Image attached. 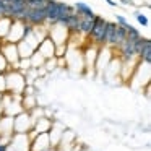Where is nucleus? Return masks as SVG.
Returning <instances> with one entry per match:
<instances>
[{
	"instance_id": "obj_9",
	"label": "nucleus",
	"mask_w": 151,
	"mask_h": 151,
	"mask_svg": "<svg viewBox=\"0 0 151 151\" xmlns=\"http://www.w3.org/2000/svg\"><path fill=\"white\" fill-rule=\"evenodd\" d=\"M115 26H117V24L111 23V21H107V24H106V41H104V44H107V46H111V42H112V36H114Z\"/></svg>"
},
{
	"instance_id": "obj_14",
	"label": "nucleus",
	"mask_w": 151,
	"mask_h": 151,
	"mask_svg": "<svg viewBox=\"0 0 151 151\" xmlns=\"http://www.w3.org/2000/svg\"><path fill=\"white\" fill-rule=\"evenodd\" d=\"M7 17V4H5L4 0H0V18Z\"/></svg>"
},
{
	"instance_id": "obj_13",
	"label": "nucleus",
	"mask_w": 151,
	"mask_h": 151,
	"mask_svg": "<svg viewBox=\"0 0 151 151\" xmlns=\"http://www.w3.org/2000/svg\"><path fill=\"white\" fill-rule=\"evenodd\" d=\"M115 20H117V24H120V26H124V28H127L128 24V21L125 20V17H120V15H117V17H115Z\"/></svg>"
},
{
	"instance_id": "obj_8",
	"label": "nucleus",
	"mask_w": 151,
	"mask_h": 151,
	"mask_svg": "<svg viewBox=\"0 0 151 151\" xmlns=\"http://www.w3.org/2000/svg\"><path fill=\"white\" fill-rule=\"evenodd\" d=\"M73 8H75V12L80 15V17H89V18H94L96 17V15L93 13L91 8H89L86 4H83V2H76Z\"/></svg>"
},
{
	"instance_id": "obj_16",
	"label": "nucleus",
	"mask_w": 151,
	"mask_h": 151,
	"mask_svg": "<svg viewBox=\"0 0 151 151\" xmlns=\"http://www.w3.org/2000/svg\"><path fill=\"white\" fill-rule=\"evenodd\" d=\"M106 2H107V4H109V5H112V7H114V5H115V4H114V2H112V0H106Z\"/></svg>"
},
{
	"instance_id": "obj_4",
	"label": "nucleus",
	"mask_w": 151,
	"mask_h": 151,
	"mask_svg": "<svg viewBox=\"0 0 151 151\" xmlns=\"http://www.w3.org/2000/svg\"><path fill=\"white\" fill-rule=\"evenodd\" d=\"M63 26H65L70 33H80V15L76 13V12L70 13L68 17H67Z\"/></svg>"
},
{
	"instance_id": "obj_11",
	"label": "nucleus",
	"mask_w": 151,
	"mask_h": 151,
	"mask_svg": "<svg viewBox=\"0 0 151 151\" xmlns=\"http://www.w3.org/2000/svg\"><path fill=\"white\" fill-rule=\"evenodd\" d=\"M125 29H127V37H128V39H133L135 41V39H140V37H141L140 31H138L135 26H132V24H128Z\"/></svg>"
},
{
	"instance_id": "obj_15",
	"label": "nucleus",
	"mask_w": 151,
	"mask_h": 151,
	"mask_svg": "<svg viewBox=\"0 0 151 151\" xmlns=\"http://www.w3.org/2000/svg\"><path fill=\"white\" fill-rule=\"evenodd\" d=\"M0 151H7V146L5 145H0Z\"/></svg>"
},
{
	"instance_id": "obj_1",
	"label": "nucleus",
	"mask_w": 151,
	"mask_h": 151,
	"mask_svg": "<svg viewBox=\"0 0 151 151\" xmlns=\"http://www.w3.org/2000/svg\"><path fill=\"white\" fill-rule=\"evenodd\" d=\"M21 21H26L29 24H42L46 23V12L44 8H24L20 17Z\"/></svg>"
},
{
	"instance_id": "obj_5",
	"label": "nucleus",
	"mask_w": 151,
	"mask_h": 151,
	"mask_svg": "<svg viewBox=\"0 0 151 151\" xmlns=\"http://www.w3.org/2000/svg\"><path fill=\"white\" fill-rule=\"evenodd\" d=\"M115 24H117V23H115ZM125 39H127V29H125L124 26H120V24H117V26H115V29H114V36H112L111 46L112 47H119Z\"/></svg>"
},
{
	"instance_id": "obj_10",
	"label": "nucleus",
	"mask_w": 151,
	"mask_h": 151,
	"mask_svg": "<svg viewBox=\"0 0 151 151\" xmlns=\"http://www.w3.org/2000/svg\"><path fill=\"white\" fill-rule=\"evenodd\" d=\"M49 0H24L28 8H46Z\"/></svg>"
},
{
	"instance_id": "obj_2",
	"label": "nucleus",
	"mask_w": 151,
	"mask_h": 151,
	"mask_svg": "<svg viewBox=\"0 0 151 151\" xmlns=\"http://www.w3.org/2000/svg\"><path fill=\"white\" fill-rule=\"evenodd\" d=\"M106 24H107V21H106L104 18L94 17V24H93V29H91V33L88 34V36L91 37L96 44H99V46H102V44H104V41H106Z\"/></svg>"
},
{
	"instance_id": "obj_6",
	"label": "nucleus",
	"mask_w": 151,
	"mask_h": 151,
	"mask_svg": "<svg viewBox=\"0 0 151 151\" xmlns=\"http://www.w3.org/2000/svg\"><path fill=\"white\" fill-rule=\"evenodd\" d=\"M138 57H140V60L145 62V63L151 62V41L150 39L143 41V46H141L140 52H138Z\"/></svg>"
},
{
	"instance_id": "obj_7",
	"label": "nucleus",
	"mask_w": 151,
	"mask_h": 151,
	"mask_svg": "<svg viewBox=\"0 0 151 151\" xmlns=\"http://www.w3.org/2000/svg\"><path fill=\"white\" fill-rule=\"evenodd\" d=\"M93 24H94V18L80 17V33L88 36V34L91 33V29H93Z\"/></svg>"
},
{
	"instance_id": "obj_12",
	"label": "nucleus",
	"mask_w": 151,
	"mask_h": 151,
	"mask_svg": "<svg viewBox=\"0 0 151 151\" xmlns=\"http://www.w3.org/2000/svg\"><path fill=\"white\" fill-rule=\"evenodd\" d=\"M137 20H138V23L143 24V26H148V24H150L148 17H146V15H143V13H137Z\"/></svg>"
},
{
	"instance_id": "obj_3",
	"label": "nucleus",
	"mask_w": 151,
	"mask_h": 151,
	"mask_svg": "<svg viewBox=\"0 0 151 151\" xmlns=\"http://www.w3.org/2000/svg\"><path fill=\"white\" fill-rule=\"evenodd\" d=\"M119 49H120V52H122L124 60H130L137 55V49H135V41L133 39H128L127 37V39L119 46Z\"/></svg>"
}]
</instances>
